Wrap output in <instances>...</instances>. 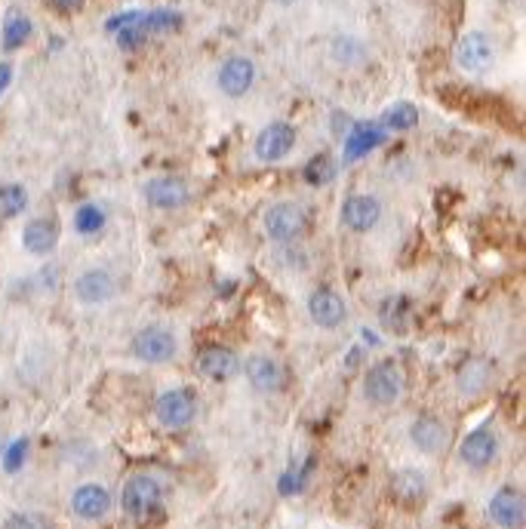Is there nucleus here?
Wrapping results in <instances>:
<instances>
[{"instance_id": "nucleus-13", "label": "nucleus", "mask_w": 526, "mask_h": 529, "mask_svg": "<svg viewBox=\"0 0 526 529\" xmlns=\"http://www.w3.org/2000/svg\"><path fill=\"white\" fill-rule=\"evenodd\" d=\"M490 520L502 529H521L526 520V505H523V495L521 489L514 487H502L496 495L490 499Z\"/></svg>"}, {"instance_id": "nucleus-12", "label": "nucleus", "mask_w": 526, "mask_h": 529, "mask_svg": "<svg viewBox=\"0 0 526 529\" xmlns=\"http://www.w3.org/2000/svg\"><path fill=\"white\" fill-rule=\"evenodd\" d=\"M308 314L321 330H336V326L345 324L348 308H345V299H342L339 293H333V289L323 287V289H314V293L308 295Z\"/></svg>"}, {"instance_id": "nucleus-7", "label": "nucleus", "mask_w": 526, "mask_h": 529, "mask_svg": "<svg viewBox=\"0 0 526 529\" xmlns=\"http://www.w3.org/2000/svg\"><path fill=\"white\" fill-rule=\"evenodd\" d=\"M292 148H296V130H292V124H287V120H275V124H268L256 135L252 151H256V157L265 160V164H277V160L287 157Z\"/></svg>"}, {"instance_id": "nucleus-10", "label": "nucleus", "mask_w": 526, "mask_h": 529, "mask_svg": "<svg viewBox=\"0 0 526 529\" xmlns=\"http://www.w3.org/2000/svg\"><path fill=\"white\" fill-rule=\"evenodd\" d=\"M216 83L225 96L240 99V96L250 93L252 83H256V65H252V59H246V56H231V59H225L222 65H219Z\"/></svg>"}, {"instance_id": "nucleus-24", "label": "nucleus", "mask_w": 526, "mask_h": 529, "mask_svg": "<svg viewBox=\"0 0 526 529\" xmlns=\"http://www.w3.org/2000/svg\"><path fill=\"white\" fill-rule=\"evenodd\" d=\"M102 228H105V210H102V206H96V203L77 206V212H74V231L77 234L93 237V234H99Z\"/></svg>"}, {"instance_id": "nucleus-32", "label": "nucleus", "mask_w": 526, "mask_h": 529, "mask_svg": "<svg viewBox=\"0 0 526 529\" xmlns=\"http://www.w3.org/2000/svg\"><path fill=\"white\" fill-rule=\"evenodd\" d=\"M281 4H292V0H281Z\"/></svg>"}, {"instance_id": "nucleus-28", "label": "nucleus", "mask_w": 526, "mask_h": 529, "mask_svg": "<svg viewBox=\"0 0 526 529\" xmlns=\"http://www.w3.org/2000/svg\"><path fill=\"white\" fill-rule=\"evenodd\" d=\"M4 529H50V524L43 518H37V514H10L6 518Z\"/></svg>"}, {"instance_id": "nucleus-18", "label": "nucleus", "mask_w": 526, "mask_h": 529, "mask_svg": "<svg viewBox=\"0 0 526 529\" xmlns=\"http://www.w3.org/2000/svg\"><path fill=\"white\" fill-rule=\"evenodd\" d=\"M499 453V441L490 428H477L462 441L459 447V459H462L468 468H486Z\"/></svg>"}, {"instance_id": "nucleus-27", "label": "nucleus", "mask_w": 526, "mask_h": 529, "mask_svg": "<svg viewBox=\"0 0 526 529\" xmlns=\"http://www.w3.org/2000/svg\"><path fill=\"white\" fill-rule=\"evenodd\" d=\"M336 176V164L329 154H317L314 160H311L308 166H305V182L314 185V188H321V185H329Z\"/></svg>"}, {"instance_id": "nucleus-30", "label": "nucleus", "mask_w": 526, "mask_h": 529, "mask_svg": "<svg viewBox=\"0 0 526 529\" xmlns=\"http://www.w3.org/2000/svg\"><path fill=\"white\" fill-rule=\"evenodd\" d=\"M83 4H87V0H50V6H53L56 12H62V16H71V12H81Z\"/></svg>"}, {"instance_id": "nucleus-4", "label": "nucleus", "mask_w": 526, "mask_h": 529, "mask_svg": "<svg viewBox=\"0 0 526 529\" xmlns=\"http://www.w3.org/2000/svg\"><path fill=\"white\" fill-rule=\"evenodd\" d=\"M129 348H133V357L142 360V364H166V360L175 357L179 341L166 326H145V330L135 333Z\"/></svg>"}, {"instance_id": "nucleus-8", "label": "nucleus", "mask_w": 526, "mask_h": 529, "mask_svg": "<svg viewBox=\"0 0 526 529\" xmlns=\"http://www.w3.org/2000/svg\"><path fill=\"white\" fill-rule=\"evenodd\" d=\"M197 372L210 382H228L240 372V357L225 345H206L200 348L197 360H194Z\"/></svg>"}, {"instance_id": "nucleus-31", "label": "nucleus", "mask_w": 526, "mask_h": 529, "mask_svg": "<svg viewBox=\"0 0 526 529\" xmlns=\"http://www.w3.org/2000/svg\"><path fill=\"white\" fill-rule=\"evenodd\" d=\"M12 80V65H6V62H0V96L6 93V87H10Z\"/></svg>"}, {"instance_id": "nucleus-17", "label": "nucleus", "mask_w": 526, "mask_h": 529, "mask_svg": "<svg viewBox=\"0 0 526 529\" xmlns=\"http://www.w3.org/2000/svg\"><path fill=\"white\" fill-rule=\"evenodd\" d=\"M409 437H413L415 449L425 456H440L446 447H450V428L434 416L415 418L413 428H409Z\"/></svg>"}, {"instance_id": "nucleus-29", "label": "nucleus", "mask_w": 526, "mask_h": 529, "mask_svg": "<svg viewBox=\"0 0 526 529\" xmlns=\"http://www.w3.org/2000/svg\"><path fill=\"white\" fill-rule=\"evenodd\" d=\"M25 456H28V441H25V437H22V441H16L10 449H6V456H4V468L10 471V474H12V471H19V468H22V462H25Z\"/></svg>"}, {"instance_id": "nucleus-14", "label": "nucleus", "mask_w": 526, "mask_h": 529, "mask_svg": "<svg viewBox=\"0 0 526 529\" xmlns=\"http://www.w3.org/2000/svg\"><path fill=\"white\" fill-rule=\"evenodd\" d=\"M188 197H191V191H188L185 179L179 176H160L145 185V200L154 210H164V212L182 210V206L188 203Z\"/></svg>"}, {"instance_id": "nucleus-20", "label": "nucleus", "mask_w": 526, "mask_h": 529, "mask_svg": "<svg viewBox=\"0 0 526 529\" xmlns=\"http://www.w3.org/2000/svg\"><path fill=\"white\" fill-rule=\"evenodd\" d=\"M391 493L400 505H419V502L428 495L425 474H422V471H413V468L398 471V474L391 477Z\"/></svg>"}, {"instance_id": "nucleus-21", "label": "nucleus", "mask_w": 526, "mask_h": 529, "mask_svg": "<svg viewBox=\"0 0 526 529\" xmlns=\"http://www.w3.org/2000/svg\"><path fill=\"white\" fill-rule=\"evenodd\" d=\"M31 34H35V25H31L28 12L12 6L4 19V50H22L31 41Z\"/></svg>"}, {"instance_id": "nucleus-22", "label": "nucleus", "mask_w": 526, "mask_h": 529, "mask_svg": "<svg viewBox=\"0 0 526 529\" xmlns=\"http://www.w3.org/2000/svg\"><path fill=\"white\" fill-rule=\"evenodd\" d=\"M486 385H490V364H486V360L474 357L459 370V388H462V395L474 397V395H480Z\"/></svg>"}, {"instance_id": "nucleus-19", "label": "nucleus", "mask_w": 526, "mask_h": 529, "mask_svg": "<svg viewBox=\"0 0 526 529\" xmlns=\"http://www.w3.org/2000/svg\"><path fill=\"white\" fill-rule=\"evenodd\" d=\"M22 247L31 256H50L58 247V222L50 216L31 218L22 231Z\"/></svg>"}, {"instance_id": "nucleus-11", "label": "nucleus", "mask_w": 526, "mask_h": 529, "mask_svg": "<svg viewBox=\"0 0 526 529\" xmlns=\"http://www.w3.org/2000/svg\"><path fill=\"white\" fill-rule=\"evenodd\" d=\"M114 293L117 280L112 271L105 268H89L74 280V295L81 305H105V302L114 299Z\"/></svg>"}, {"instance_id": "nucleus-25", "label": "nucleus", "mask_w": 526, "mask_h": 529, "mask_svg": "<svg viewBox=\"0 0 526 529\" xmlns=\"http://www.w3.org/2000/svg\"><path fill=\"white\" fill-rule=\"evenodd\" d=\"M28 206V191L22 185H0V218H16Z\"/></svg>"}, {"instance_id": "nucleus-26", "label": "nucleus", "mask_w": 526, "mask_h": 529, "mask_svg": "<svg viewBox=\"0 0 526 529\" xmlns=\"http://www.w3.org/2000/svg\"><path fill=\"white\" fill-rule=\"evenodd\" d=\"M382 124H385L388 130H394V133H406V130H413V126L419 124V111H415V105H409V102H398V105H391L385 111Z\"/></svg>"}, {"instance_id": "nucleus-2", "label": "nucleus", "mask_w": 526, "mask_h": 529, "mask_svg": "<svg viewBox=\"0 0 526 529\" xmlns=\"http://www.w3.org/2000/svg\"><path fill=\"white\" fill-rule=\"evenodd\" d=\"M404 391V372L394 360H382V364L369 366L367 379H363V397L373 406H391L400 400Z\"/></svg>"}, {"instance_id": "nucleus-15", "label": "nucleus", "mask_w": 526, "mask_h": 529, "mask_svg": "<svg viewBox=\"0 0 526 529\" xmlns=\"http://www.w3.org/2000/svg\"><path fill=\"white\" fill-rule=\"evenodd\" d=\"M244 372L259 395H277V391L283 388V366L277 364L275 357H268V354H252V357H246Z\"/></svg>"}, {"instance_id": "nucleus-6", "label": "nucleus", "mask_w": 526, "mask_h": 529, "mask_svg": "<svg viewBox=\"0 0 526 529\" xmlns=\"http://www.w3.org/2000/svg\"><path fill=\"white\" fill-rule=\"evenodd\" d=\"M492 59H496V50H492V41L483 31H468L462 41L456 43V65L468 71V74H483V71H490Z\"/></svg>"}, {"instance_id": "nucleus-9", "label": "nucleus", "mask_w": 526, "mask_h": 529, "mask_svg": "<svg viewBox=\"0 0 526 529\" xmlns=\"http://www.w3.org/2000/svg\"><path fill=\"white\" fill-rule=\"evenodd\" d=\"M382 222V203L373 195H351L342 203V225L354 234H367Z\"/></svg>"}, {"instance_id": "nucleus-5", "label": "nucleus", "mask_w": 526, "mask_h": 529, "mask_svg": "<svg viewBox=\"0 0 526 529\" xmlns=\"http://www.w3.org/2000/svg\"><path fill=\"white\" fill-rule=\"evenodd\" d=\"M194 412H197V403H194V395L185 388H173V391H164V395L158 397V403H154V416H158V422L164 425V428H188V425L194 422Z\"/></svg>"}, {"instance_id": "nucleus-23", "label": "nucleus", "mask_w": 526, "mask_h": 529, "mask_svg": "<svg viewBox=\"0 0 526 529\" xmlns=\"http://www.w3.org/2000/svg\"><path fill=\"white\" fill-rule=\"evenodd\" d=\"M379 142H382V130H379L375 124H360V126H354V130L348 133V142H345L348 160H357L363 151L375 148Z\"/></svg>"}, {"instance_id": "nucleus-3", "label": "nucleus", "mask_w": 526, "mask_h": 529, "mask_svg": "<svg viewBox=\"0 0 526 529\" xmlns=\"http://www.w3.org/2000/svg\"><path fill=\"white\" fill-rule=\"evenodd\" d=\"M308 231V212L305 206L292 203V200H283V203H275L268 212H265V234L275 243H292Z\"/></svg>"}, {"instance_id": "nucleus-16", "label": "nucleus", "mask_w": 526, "mask_h": 529, "mask_svg": "<svg viewBox=\"0 0 526 529\" xmlns=\"http://www.w3.org/2000/svg\"><path fill=\"white\" fill-rule=\"evenodd\" d=\"M71 511L81 520H102L112 511V493L102 483H83L71 495Z\"/></svg>"}, {"instance_id": "nucleus-1", "label": "nucleus", "mask_w": 526, "mask_h": 529, "mask_svg": "<svg viewBox=\"0 0 526 529\" xmlns=\"http://www.w3.org/2000/svg\"><path fill=\"white\" fill-rule=\"evenodd\" d=\"M160 502H164V489H160L158 477H151V474L129 477L127 487H123V493H120L123 511H127L133 520H139V524H145V520L158 511Z\"/></svg>"}]
</instances>
